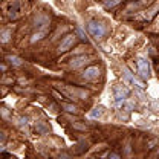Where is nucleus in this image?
Segmentation results:
<instances>
[{"instance_id":"1","label":"nucleus","mask_w":159,"mask_h":159,"mask_svg":"<svg viewBox=\"0 0 159 159\" xmlns=\"http://www.w3.org/2000/svg\"><path fill=\"white\" fill-rule=\"evenodd\" d=\"M87 31L90 32V35L92 37H95V39H102L104 35H106V26L102 25V23H99V21H89L87 23Z\"/></svg>"},{"instance_id":"2","label":"nucleus","mask_w":159,"mask_h":159,"mask_svg":"<svg viewBox=\"0 0 159 159\" xmlns=\"http://www.w3.org/2000/svg\"><path fill=\"white\" fill-rule=\"evenodd\" d=\"M113 93H115V102H116V106H121L127 97H129V93H130V90L125 87V86H122V84H118V86H115V89H113Z\"/></svg>"},{"instance_id":"3","label":"nucleus","mask_w":159,"mask_h":159,"mask_svg":"<svg viewBox=\"0 0 159 159\" xmlns=\"http://www.w3.org/2000/svg\"><path fill=\"white\" fill-rule=\"evenodd\" d=\"M122 77H124V81L127 83V84H130V86H136V87H139V89H142L144 87V83L142 81H139L127 67H124L122 69Z\"/></svg>"},{"instance_id":"4","label":"nucleus","mask_w":159,"mask_h":159,"mask_svg":"<svg viewBox=\"0 0 159 159\" xmlns=\"http://www.w3.org/2000/svg\"><path fill=\"white\" fill-rule=\"evenodd\" d=\"M138 72L142 78H148L150 77V64H148L147 58H144V57L138 58Z\"/></svg>"},{"instance_id":"5","label":"nucleus","mask_w":159,"mask_h":159,"mask_svg":"<svg viewBox=\"0 0 159 159\" xmlns=\"http://www.w3.org/2000/svg\"><path fill=\"white\" fill-rule=\"evenodd\" d=\"M99 67L98 66H90V67H87L86 70H84V74H83V78L84 80H97L99 77Z\"/></svg>"},{"instance_id":"6","label":"nucleus","mask_w":159,"mask_h":159,"mask_svg":"<svg viewBox=\"0 0 159 159\" xmlns=\"http://www.w3.org/2000/svg\"><path fill=\"white\" fill-rule=\"evenodd\" d=\"M74 41H75V35H67V37H64V40H63V41H61V44H60L58 51L60 52H66L67 49H70V48H72Z\"/></svg>"},{"instance_id":"7","label":"nucleus","mask_w":159,"mask_h":159,"mask_svg":"<svg viewBox=\"0 0 159 159\" xmlns=\"http://www.w3.org/2000/svg\"><path fill=\"white\" fill-rule=\"evenodd\" d=\"M102 113H104V107H101V106H99V107H95L92 112H89V115H87V116H89L90 119H98V118L102 116Z\"/></svg>"},{"instance_id":"8","label":"nucleus","mask_w":159,"mask_h":159,"mask_svg":"<svg viewBox=\"0 0 159 159\" xmlns=\"http://www.w3.org/2000/svg\"><path fill=\"white\" fill-rule=\"evenodd\" d=\"M86 61H87V57H84V55H83V57H77V58H74V61L70 63V66H72V67H80V66L84 64Z\"/></svg>"},{"instance_id":"9","label":"nucleus","mask_w":159,"mask_h":159,"mask_svg":"<svg viewBox=\"0 0 159 159\" xmlns=\"http://www.w3.org/2000/svg\"><path fill=\"white\" fill-rule=\"evenodd\" d=\"M6 60H8V61H11L14 66H21V63H23V61H21V58H19V57H14V55H8V57H6Z\"/></svg>"},{"instance_id":"10","label":"nucleus","mask_w":159,"mask_h":159,"mask_svg":"<svg viewBox=\"0 0 159 159\" xmlns=\"http://www.w3.org/2000/svg\"><path fill=\"white\" fill-rule=\"evenodd\" d=\"M9 34H11V31H8V29H5L2 32V43H6L9 40Z\"/></svg>"},{"instance_id":"11","label":"nucleus","mask_w":159,"mask_h":159,"mask_svg":"<svg viewBox=\"0 0 159 159\" xmlns=\"http://www.w3.org/2000/svg\"><path fill=\"white\" fill-rule=\"evenodd\" d=\"M43 35H44V32H43V31H41V32H37V34H34V35H32V39H31V41L34 43V41H37V40L43 39Z\"/></svg>"},{"instance_id":"12","label":"nucleus","mask_w":159,"mask_h":159,"mask_svg":"<svg viewBox=\"0 0 159 159\" xmlns=\"http://www.w3.org/2000/svg\"><path fill=\"white\" fill-rule=\"evenodd\" d=\"M64 109H66L67 112H77V107H75V106H67V104H66Z\"/></svg>"},{"instance_id":"13","label":"nucleus","mask_w":159,"mask_h":159,"mask_svg":"<svg viewBox=\"0 0 159 159\" xmlns=\"http://www.w3.org/2000/svg\"><path fill=\"white\" fill-rule=\"evenodd\" d=\"M116 3H118V0H112V2H106L104 5H106V6H113V5H116Z\"/></svg>"},{"instance_id":"14","label":"nucleus","mask_w":159,"mask_h":159,"mask_svg":"<svg viewBox=\"0 0 159 159\" xmlns=\"http://www.w3.org/2000/svg\"><path fill=\"white\" fill-rule=\"evenodd\" d=\"M110 159H119V156H118V155H115V153H113V155H110Z\"/></svg>"},{"instance_id":"15","label":"nucleus","mask_w":159,"mask_h":159,"mask_svg":"<svg viewBox=\"0 0 159 159\" xmlns=\"http://www.w3.org/2000/svg\"><path fill=\"white\" fill-rule=\"evenodd\" d=\"M158 25H159V17H158Z\"/></svg>"}]
</instances>
